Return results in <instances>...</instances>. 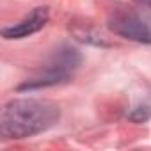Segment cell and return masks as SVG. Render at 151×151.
Wrapping results in <instances>:
<instances>
[{
    "label": "cell",
    "mask_w": 151,
    "mask_h": 151,
    "mask_svg": "<svg viewBox=\"0 0 151 151\" xmlns=\"http://www.w3.org/2000/svg\"><path fill=\"white\" fill-rule=\"evenodd\" d=\"M59 107L48 100L20 98L6 103L0 114V133L4 139H27L57 124Z\"/></svg>",
    "instance_id": "cell-1"
},
{
    "label": "cell",
    "mask_w": 151,
    "mask_h": 151,
    "mask_svg": "<svg viewBox=\"0 0 151 151\" xmlns=\"http://www.w3.org/2000/svg\"><path fill=\"white\" fill-rule=\"evenodd\" d=\"M82 62V55L73 46H60L53 52V55L46 60V64L34 75L32 78L25 80L18 89L20 91H36L50 86L62 84L73 77Z\"/></svg>",
    "instance_id": "cell-2"
},
{
    "label": "cell",
    "mask_w": 151,
    "mask_h": 151,
    "mask_svg": "<svg viewBox=\"0 0 151 151\" xmlns=\"http://www.w3.org/2000/svg\"><path fill=\"white\" fill-rule=\"evenodd\" d=\"M109 29L123 39L151 45V27L144 18L135 13L119 11L112 14L109 20Z\"/></svg>",
    "instance_id": "cell-3"
},
{
    "label": "cell",
    "mask_w": 151,
    "mask_h": 151,
    "mask_svg": "<svg viewBox=\"0 0 151 151\" xmlns=\"http://www.w3.org/2000/svg\"><path fill=\"white\" fill-rule=\"evenodd\" d=\"M48 18H50L48 7H36L30 14H27L18 23L2 29V36L6 39H23V37H29V36L39 32L48 23Z\"/></svg>",
    "instance_id": "cell-4"
},
{
    "label": "cell",
    "mask_w": 151,
    "mask_h": 151,
    "mask_svg": "<svg viewBox=\"0 0 151 151\" xmlns=\"http://www.w3.org/2000/svg\"><path fill=\"white\" fill-rule=\"evenodd\" d=\"M130 119L135 123H146L147 119H151V107L142 105V107L133 109V112L130 114Z\"/></svg>",
    "instance_id": "cell-5"
},
{
    "label": "cell",
    "mask_w": 151,
    "mask_h": 151,
    "mask_svg": "<svg viewBox=\"0 0 151 151\" xmlns=\"http://www.w3.org/2000/svg\"><path fill=\"white\" fill-rule=\"evenodd\" d=\"M139 4H142V6H146V7H151V0H137Z\"/></svg>",
    "instance_id": "cell-6"
}]
</instances>
